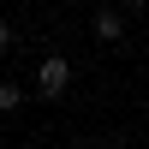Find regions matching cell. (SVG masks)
<instances>
[{
	"mask_svg": "<svg viewBox=\"0 0 149 149\" xmlns=\"http://www.w3.org/2000/svg\"><path fill=\"white\" fill-rule=\"evenodd\" d=\"M72 90V66H66V60H42V72H36V95H48V102H60V95H66Z\"/></svg>",
	"mask_w": 149,
	"mask_h": 149,
	"instance_id": "obj_1",
	"label": "cell"
},
{
	"mask_svg": "<svg viewBox=\"0 0 149 149\" xmlns=\"http://www.w3.org/2000/svg\"><path fill=\"white\" fill-rule=\"evenodd\" d=\"M95 36H102V42H119V36H125V18H119V12H95Z\"/></svg>",
	"mask_w": 149,
	"mask_h": 149,
	"instance_id": "obj_2",
	"label": "cell"
},
{
	"mask_svg": "<svg viewBox=\"0 0 149 149\" xmlns=\"http://www.w3.org/2000/svg\"><path fill=\"white\" fill-rule=\"evenodd\" d=\"M24 102V90H18V84H0V107H18Z\"/></svg>",
	"mask_w": 149,
	"mask_h": 149,
	"instance_id": "obj_3",
	"label": "cell"
},
{
	"mask_svg": "<svg viewBox=\"0 0 149 149\" xmlns=\"http://www.w3.org/2000/svg\"><path fill=\"white\" fill-rule=\"evenodd\" d=\"M6 42H12V30H6V24H0V54H6Z\"/></svg>",
	"mask_w": 149,
	"mask_h": 149,
	"instance_id": "obj_4",
	"label": "cell"
},
{
	"mask_svg": "<svg viewBox=\"0 0 149 149\" xmlns=\"http://www.w3.org/2000/svg\"><path fill=\"white\" fill-rule=\"evenodd\" d=\"M131 6H149V0H131Z\"/></svg>",
	"mask_w": 149,
	"mask_h": 149,
	"instance_id": "obj_5",
	"label": "cell"
}]
</instances>
